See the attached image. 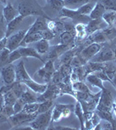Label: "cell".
<instances>
[{
	"label": "cell",
	"instance_id": "cell-1",
	"mask_svg": "<svg viewBox=\"0 0 116 130\" xmlns=\"http://www.w3.org/2000/svg\"><path fill=\"white\" fill-rule=\"evenodd\" d=\"M16 9L18 10L20 15L24 16L25 18L32 15H38L50 19L36 0H18Z\"/></svg>",
	"mask_w": 116,
	"mask_h": 130
},
{
	"label": "cell",
	"instance_id": "cell-2",
	"mask_svg": "<svg viewBox=\"0 0 116 130\" xmlns=\"http://www.w3.org/2000/svg\"><path fill=\"white\" fill-rule=\"evenodd\" d=\"M52 119V108L44 113L38 114L37 116L32 121L29 123L31 128L34 130H44L48 129L51 124Z\"/></svg>",
	"mask_w": 116,
	"mask_h": 130
},
{
	"label": "cell",
	"instance_id": "cell-3",
	"mask_svg": "<svg viewBox=\"0 0 116 130\" xmlns=\"http://www.w3.org/2000/svg\"><path fill=\"white\" fill-rule=\"evenodd\" d=\"M37 115H38L37 113H35V114H27V113L21 111V112L14 114L13 115L9 117L8 122L12 127H15L16 128H18L19 126L24 124V123H29L30 121H32L37 116Z\"/></svg>",
	"mask_w": 116,
	"mask_h": 130
},
{
	"label": "cell",
	"instance_id": "cell-4",
	"mask_svg": "<svg viewBox=\"0 0 116 130\" xmlns=\"http://www.w3.org/2000/svg\"><path fill=\"white\" fill-rule=\"evenodd\" d=\"M29 28L24 29V30H20L16 32H14L12 35L7 37V43H6V48L10 50V51L18 49L22 44V42L24 39L25 36L27 32L29 31Z\"/></svg>",
	"mask_w": 116,
	"mask_h": 130
},
{
	"label": "cell",
	"instance_id": "cell-5",
	"mask_svg": "<svg viewBox=\"0 0 116 130\" xmlns=\"http://www.w3.org/2000/svg\"><path fill=\"white\" fill-rule=\"evenodd\" d=\"M0 76L3 85H10L16 82V66L13 63H7L0 68Z\"/></svg>",
	"mask_w": 116,
	"mask_h": 130
},
{
	"label": "cell",
	"instance_id": "cell-6",
	"mask_svg": "<svg viewBox=\"0 0 116 130\" xmlns=\"http://www.w3.org/2000/svg\"><path fill=\"white\" fill-rule=\"evenodd\" d=\"M114 100L112 95V93L108 89H105L102 90L100 100H99L98 105L96 107V109L98 110H106V111H113V105Z\"/></svg>",
	"mask_w": 116,
	"mask_h": 130
},
{
	"label": "cell",
	"instance_id": "cell-7",
	"mask_svg": "<svg viewBox=\"0 0 116 130\" xmlns=\"http://www.w3.org/2000/svg\"><path fill=\"white\" fill-rule=\"evenodd\" d=\"M116 58V50L113 51L111 48L109 47H103L102 50L98 52L94 56L91 58V62H112L115 60Z\"/></svg>",
	"mask_w": 116,
	"mask_h": 130
},
{
	"label": "cell",
	"instance_id": "cell-8",
	"mask_svg": "<svg viewBox=\"0 0 116 130\" xmlns=\"http://www.w3.org/2000/svg\"><path fill=\"white\" fill-rule=\"evenodd\" d=\"M60 17L61 18H68V19H71L72 21H78V23H83V24H88L90 20L89 16H84L80 14L77 10H69L67 8H62L60 10Z\"/></svg>",
	"mask_w": 116,
	"mask_h": 130
},
{
	"label": "cell",
	"instance_id": "cell-9",
	"mask_svg": "<svg viewBox=\"0 0 116 130\" xmlns=\"http://www.w3.org/2000/svg\"><path fill=\"white\" fill-rule=\"evenodd\" d=\"M61 90L58 84L56 83H48V88L46 89L43 93L40 94V95L37 97V102H43L48 100H55L57 96L60 95Z\"/></svg>",
	"mask_w": 116,
	"mask_h": 130
},
{
	"label": "cell",
	"instance_id": "cell-10",
	"mask_svg": "<svg viewBox=\"0 0 116 130\" xmlns=\"http://www.w3.org/2000/svg\"><path fill=\"white\" fill-rule=\"evenodd\" d=\"M103 47V44L101 43H92L90 44L87 45L86 47H84L83 49H81L78 52L80 56L83 58L84 61L88 62V61L91 60V58L93 56H94L102 50V48Z\"/></svg>",
	"mask_w": 116,
	"mask_h": 130
},
{
	"label": "cell",
	"instance_id": "cell-11",
	"mask_svg": "<svg viewBox=\"0 0 116 130\" xmlns=\"http://www.w3.org/2000/svg\"><path fill=\"white\" fill-rule=\"evenodd\" d=\"M69 49H72L70 46L66 45V44H62V43H59V44L54 45L49 47V50L47 52V56H46V59L47 60H52L55 61L56 58H58L61 55H62L65 51H67Z\"/></svg>",
	"mask_w": 116,
	"mask_h": 130
},
{
	"label": "cell",
	"instance_id": "cell-12",
	"mask_svg": "<svg viewBox=\"0 0 116 130\" xmlns=\"http://www.w3.org/2000/svg\"><path fill=\"white\" fill-rule=\"evenodd\" d=\"M108 26L107 24L103 20V18H98V19H91L86 25V31L88 35L95 32L97 30H101L107 28Z\"/></svg>",
	"mask_w": 116,
	"mask_h": 130
},
{
	"label": "cell",
	"instance_id": "cell-13",
	"mask_svg": "<svg viewBox=\"0 0 116 130\" xmlns=\"http://www.w3.org/2000/svg\"><path fill=\"white\" fill-rule=\"evenodd\" d=\"M18 50H19L21 56L22 57H34L37 58L41 61L42 62H45L43 56H41L38 52L33 47H27V46H20V47L18 48Z\"/></svg>",
	"mask_w": 116,
	"mask_h": 130
},
{
	"label": "cell",
	"instance_id": "cell-14",
	"mask_svg": "<svg viewBox=\"0 0 116 130\" xmlns=\"http://www.w3.org/2000/svg\"><path fill=\"white\" fill-rule=\"evenodd\" d=\"M59 41L62 44H66L70 46L71 48H75V32L73 31H62L59 34Z\"/></svg>",
	"mask_w": 116,
	"mask_h": 130
},
{
	"label": "cell",
	"instance_id": "cell-15",
	"mask_svg": "<svg viewBox=\"0 0 116 130\" xmlns=\"http://www.w3.org/2000/svg\"><path fill=\"white\" fill-rule=\"evenodd\" d=\"M3 14L7 23L10 22L14 18H16L18 15H20L19 12H18V10L16 8H15L9 1L6 3L5 6H3Z\"/></svg>",
	"mask_w": 116,
	"mask_h": 130
},
{
	"label": "cell",
	"instance_id": "cell-16",
	"mask_svg": "<svg viewBox=\"0 0 116 130\" xmlns=\"http://www.w3.org/2000/svg\"><path fill=\"white\" fill-rule=\"evenodd\" d=\"M31 77L29 76L27 70H25L24 62L23 60H21L16 66V81L18 82H24L29 80Z\"/></svg>",
	"mask_w": 116,
	"mask_h": 130
},
{
	"label": "cell",
	"instance_id": "cell-17",
	"mask_svg": "<svg viewBox=\"0 0 116 130\" xmlns=\"http://www.w3.org/2000/svg\"><path fill=\"white\" fill-rule=\"evenodd\" d=\"M24 83L26 84V86L29 89L32 90L33 92H35L36 94L43 93L46 90V89L48 88V83H43V84H42V83H39L37 82H36L35 80H33L32 78L24 81Z\"/></svg>",
	"mask_w": 116,
	"mask_h": 130
},
{
	"label": "cell",
	"instance_id": "cell-18",
	"mask_svg": "<svg viewBox=\"0 0 116 130\" xmlns=\"http://www.w3.org/2000/svg\"><path fill=\"white\" fill-rule=\"evenodd\" d=\"M25 18L24 16L23 15H18L16 18H14L13 20H11L7 24V31H6V37H10V35H12L15 31L16 30V29L19 27L21 23L24 21Z\"/></svg>",
	"mask_w": 116,
	"mask_h": 130
},
{
	"label": "cell",
	"instance_id": "cell-19",
	"mask_svg": "<svg viewBox=\"0 0 116 130\" xmlns=\"http://www.w3.org/2000/svg\"><path fill=\"white\" fill-rule=\"evenodd\" d=\"M107 11L106 8L104 7V5L102 3H100L99 1H96L95 5L94 6V9L91 11V13L89 14L90 19H98V18H102L104 13Z\"/></svg>",
	"mask_w": 116,
	"mask_h": 130
},
{
	"label": "cell",
	"instance_id": "cell-20",
	"mask_svg": "<svg viewBox=\"0 0 116 130\" xmlns=\"http://www.w3.org/2000/svg\"><path fill=\"white\" fill-rule=\"evenodd\" d=\"M87 41L90 42L91 43H101V44H103V43L107 42L106 37H105V35L103 34V32H102V30H97L95 32L88 35L87 37Z\"/></svg>",
	"mask_w": 116,
	"mask_h": 130
},
{
	"label": "cell",
	"instance_id": "cell-21",
	"mask_svg": "<svg viewBox=\"0 0 116 130\" xmlns=\"http://www.w3.org/2000/svg\"><path fill=\"white\" fill-rule=\"evenodd\" d=\"M49 42L48 40H46V39H41L38 42H36L33 44V48L37 50V52L40 54L41 56L44 55L49 50Z\"/></svg>",
	"mask_w": 116,
	"mask_h": 130
},
{
	"label": "cell",
	"instance_id": "cell-22",
	"mask_svg": "<svg viewBox=\"0 0 116 130\" xmlns=\"http://www.w3.org/2000/svg\"><path fill=\"white\" fill-rule=\"evenodd\" d=\"M64 1V7L69 10H77L82 5H86L91 0H63Z\"/></svg>",
	"mask_w": 116,
	"mask_h": 130
},
{
	"label": "cell",
	"instance_id": "cell-23",
	"mask_svg": "<svg viewBox=\"0 0 116 130\" xmlns=\"http://www.w3.org/2000/svg\"><path fill=\"white\" fill-rule=\"evenodd\" d=\"M85 80L87 81L88 83H90L91 85L94 86V87L99 88L101 90H103V89H106L104 84H103V81L102 80V79L99 78L96 75H94V73H90V74H88L87 76H86Z\"/></svg>",
	"mask_w": 116,
	"mask_h": 130
},
{
	"label": "cell",
	"instance_id": "cell-24",
	"mask_svg": "<svg viewBox=\"0 0 116 130\" xmlns=\"http://www.w3.org/2000/svg\"><path fill=\"white\" fill-rule=\"evenodd\" d=\"M28 89V87L26 86V84L24 83V82H18L16 81L13 83V86H12V91L15 93V95H16V97L19 98L21 97V95L24 93L25 91Z\"/></svg>",
	"mask_w": 116,
	"mask_h": 130
},
{
	"label": "cell",
	"instance_id": "cell-25",
	"mask_svg": "<svg viewBox=\"0 0 116 130\" xmlns=\"http://www.w3.org/2000/svg\"><path fill=\"white\" fill-rule=\"evenodd\" d=\"M74 113L79 119L80 124H81V129H85L84 127V122H85V117H84V111L82 109V107L79 102H77L75 104V109H74Z\"/></svg>",
	"mask_w": 116,
	"mask_h": 130
},
{
	"label": "cell",
	"instance_id": "cell-26",
	"mask_svg": "<svg viewBox=\"0 0 116 130\" xmlns=\"http://www.w3.org/2000/svg\"><path fill=\"white\" fill-rule=\"evenodd\" d=\"M7 24L8 23L6 22L3 14V5L0 4V40H2V39L6 37Z\"/></svg>",
	"mask_w": 116,
	"mask_h": 130
},
{
	"label": "cell",
	"instance_id": "cell-27",
	"mask_svg": "<svg viewBox=\"0 0 116 130\" xmlns=\"http://www.w3.org/2000/svg\"><path fill=\"white\" fill-rule=\"evenodd\" d=\"M21 99L23 100V102H24L25 104L26 103H31V102H37V96L36 95L35 92H33L32 90H30L28 88L26 91L21 95Z\"/></svg>",
	"mask_w": 116,
	"mask_h": 130
},
{
	"label": "cell",
	"instance_id": "cell-28",
	"mask_svg": "<svg viewBox=\"0 0 116 130\" xmlns=\"http://www.w3.org/2000/svg\"><path fill=\"white\" fill-rule=\"evenodd\" d=\"M95 112L98 114L99 116L101 117L102 120H106L114 126V120L113 117V111H106V110H98L95 109ZM115 127V126H114Z\"/></svg>",
	"mask_w": 116,
	"mask_h": 130
},
{
	"label": "cell",
	"instance_id": "cell-29",
	"mask_svg": "<svg viewBox=\"0 0 116 130\" xmlns=\"http://www.w3.org/2000/svg\"><path fill=\"white\" fill-rule=\"evenodd\" d=\"M102 32L105 35V37H106L107 42L112 41L116 38V27L114 25L107 26V28L103 29Z\"/></svg>",
	"mask_w": 116,
	"mask_h": 130
},
{
	"label": "cell",
	"instance_id": "cell-30",
	"mask_svg": "<svg viewBox=\"0 0 116 130\" xmlns=\"http://www.w3.org/2000/svg\"><path fill=\"white\" fill-rule=\"evenodd\" d=\"M102 18L108 26H112V25L114 24V22L116 21V11H114V10H107L103 15Z\"/></svg>",
	"mask_w": 116,
	"mask_h": 130
},
{
	"label": "cell",
	"instance_id": "cell-31",
	"mask_svg": "<svg viewBox=\"0 0 116 130\" xmlns=\"http://www.w3.org/2000/svg\"><path fill=\"white\" fill-rule=\"evenodd\" d=\"M4 98H5V105H10V106H13L15 102H16V100L18 99L16 97V95H15L14 92L12 91V89L9 90L5 94H4Z\"/></svg>",
	"mask_w": 116,
	"mask_h": 130
},
{
	"label": "cell",
	"instance_id": "cell-32",
	"mask_svg": "<svg viewBox=\"0 0 116 130\" xmlns=\"http://www.w3.org/2000/svg\"><path fill=\"white\" fill-rule=\"evenodd\" d=\"M72 88L75 91L85 92V93H91V91L88 89V87L84 83L83 81H77L72 83Z\"/></svg>",
	"mask_w": 116,
	"mask_h": 130
},
{
	"label": "cell",
	"instance_id": "cell-33",
	"mask_svg": "<svg viewBox=\"0 0 116 130\" xmlns=\"http://www.w3.org/2000/svg\"><path fill=\"white\" fill-rule=\"evenodd\" d=\"M39 108V102H31V103H26L23 108V112L27 113V114H35L37 113Z\"/></svg>",
	"mask_w": 116,
	"mask_h": 130
},
{
	"label": "cell",
	"instance_id": "cell-34",
	"mask_svg": "<svg viewBox=\"0 0 116 130\" xmlns=\"http://www.w3.org/2000/svg\"><path fill=\"white\" fill-rule=\"evenodd\" d=\"M102 70L105 71V73L112 81V79L113 78V75L116 73V65L113 63H108V62H104V66H103Z\"/></svg>",
	"mask_w": 116,
	"mask_h": 130
},
{
	"label": "cell",
	"instance_id": "cell-35",
	"mask_svg": "<svg viewBox=\"0 0 116 130\" xmlns=\"http://www.w3.org/2000/svg\"><path fill=\"white\" fill-rule=\"evenodd\" d=\"M95 3L93 4L91 2H88V3H87L86 5H82L81 7H80L79 9L77 10V11L79 12L80 14H81V15L89 16V14L91 13V11L93 10V9H94V6L95 5Z\"/></svg>",
	"mask_w": 116,
	"mask_h": 130
},
{
	"label": "cell",
	"instance_id": "cell-36",
	"mask_svg": "<svg viewBox=\"0 0 116 130\" xmlns=\"http://www.w3.org/2000/svg\"><path fill=\"white\" fill-rule=\"evenodd\" d=\"M53 100H48L43 102H39V108L37 110V114H41V113H44L46 111L49 110L54 106Z\"/></svg>",
	"mask_w": 116,
	"mask_h": 130
},
{
	"label": "cell",
	"instance_id": "cell-37",
	"mask_svg": "<svg viewBox=\"0 0 116 130\" xmlns=\"http://www.w3.org/2000/svg\"><path fill=\"white\" fill-rule=\"evenodd\" d=\"M20 58H22V56H21L18 49H16V50H12V51H10V55L8 56L5 62L6 63H13L14 62H16V60L20 59Z\"/></svg>",
	"mask_w": 116,
	"mask_h": 130
},
{
	"label": "cell",
	"instance_id": "cell-38",
	"mask_svg": "<svg viewBox=\"0 0 116 130\" xmlns=\"http://www.w3.org/2000/svg\"><path fill=\"white\" fill-rule=\"evenodd\" d=\"M48 4L53 10L60 11L62 8H64V1L63 0H48Z\"/></svg>",
	"mask_w": 116,
	"mask_h": 130
},
{
	"label": "cell",
	"instance_id": "cell-39",
	"mask_svg": "<svg viewBox=\"0 0 116 130\" xmlns=\"http://www.w3.org/2000/svg\"><path fill=\"white\" fill-rule=\"evenodd\" d=\"M107 10H114L116 11V0H99Z\"/></svg>",
	"mask_w": 116,
	"mask_h": 130
},
{
	"label": "cell",
	"instance_id": "cell-40",
	"mask_svg": "<svg viewBox=\"0 0 116 130\" xmlns=\"http://www.w3.org/2000/svg\"><path fill=\"white\" fill-rule=\"evenodd\" d=\"M93 73H94V75H96L100 79H102L103 82L107 81V82H108V83H110L111 84H113V82H112L111 79L109 78L108 76H107V75L106 74V73H105V71L103 70H100L94 71V72H93Z\"/></svg>",
	"mask_w": 116,
	"mask_h": 130
},
{
	"label": "cell",
	"instance_id": "cell-41",
	"mask_svg": "<svg viewBox=\"0 0 116 130\" xmlns=\"http://www.w3.org/2000/svg\"><path fill=\"white\" fill-rule=\"evenodd\" d=\"M24 105H25V103L23 102V100L21 99V98H18V99L16 100V102H15L14 105H13V109H14L15 114L21 112V111L23 110V108H24Z\"/></svg>",
	"mask_w": 116,
	"mask_h": 130
},
{
	"label": "cell",
	"instance_id": "cell-42",
	"mask_svg": "<svg viewBox=\"0 0 116 130\" xmlns=\"http://www.w3.org/2000/svg\"><path fill=\"white\" fill-rule=\"evenodd\" d=\"M41 33H42V37H43V39H46V40H48V41L51 40V39H53L54 37L56 36L53 32V31L48 30V29H46V30L41 31Z\"/></svg>",
	"mask_w": 116,
	"mask_h": 130
},
{
	"label": "cell",
	"instance_id": "cell-43",
	"mask_svg": "<svg viewBox=\"0 0 116 130\" xmlns=\"http://www.w3.org/2000/svg\"><path fill=\"white\" fill-rule=\"evenodd\" d=\"M10 50L7 49V48H4V49L0 50V62H5L8 56L10 55Z\"/></svg>",
	"mask_w": 116,
	"mask_h": 130
},
{
	"label": "cell",
	"instance_id": "cell-44",
	"mask_svg": "<svg viewBox=\"0 0 116 130\" xmlns=\"http://www.w3.org/2000/svg\"><path fill=\"white\" fill-rule=\"evenodd\" d=\"M6 43H7V37H5L2 40H0V50L4 49V48H6Z\"/></svg>",
	"mask_w": 116,
	"mask_h": 130
},
{
	"label": "cell",
	"instance_id": "cell-45",
	"mask_svg": "<svg viewBox=\"0 0 116 130\" xmlns=\"http://www.w3.org/2000/svg\"><path fill=\"white\" fill-rule=\"evenodd\" d=\"M5 98H4V95H0V110L5 107Z\"/></svg>",
	"mask_w": 116,
	"mask_h": 130
},
{
	"label": "cell",
	"instance_id": "cell-46",
	"mask_svg": "<svg viewBox=\"0 0 116 130\" xmlns=\"http://www.w3.org/2000/svg\"><path fill=\"white\" fill-rule=\"evenodd\" d=\"M54 129H75L73 128V127H61V126H58V127H53Z\"/></svg>",
	"mask_w": 116,
	"mask_h": 130
},
{
	"label": "cell",
	"instance_id": "cell-47",
	"mask_svg": "<svg viewBox=\"0 0 116 130\" xmlns=\"http://www.w3.org/2000/svg\"><path fill=\"white\" fill-rule=\"evenodd\" d=\"M112 82H113V84H112V85H113V87L116 89V73L114 74V75H113V78L112 79Z\"/></svg>",
	"mask_w": 116,
	"mask_h": 130
},
{
	"label": "cell",
	"instance_id": "cell-48",
	"mask_svg": "<svg viewBox=\"0 0 116 130\" xmlns=\"http://www.w3.org/2000/svg\"><path fill=\"white\" fill-rule=\"evenodd\" d=\"M113 112H114V114L116 115V103H115V102H113Z\"/></svg>",
	"mask_w": 116,
	"mask_h": 130
},
{
	"label": "cell",
	"instance_id": "cell-49",
	"mask_svg": "<svg viewBox=\"0 0 116 130\" xmlns=\"http://www.w3.org/2000/svg\"><path fill=\"white\" fill-rule=\"evenodd\" d=\"M3 95V94L1 93V86H0V95Z\"/></svg>",
	"mask_w": 116,
	"mask_h": 130
},
{
	"label": "cell",
	"instance_id": "cell-50",
	"mask_svg": "<svg viewBox=\"0 0 116 130\" xmlns=\"http://www.w3.org/2000/svg\"><path fill=\"white\" fill-rule=\"evenodd\" d=\"M114 102H115V103H116V99H115V101H114Z\"/></svg>",
	"mask_w": 116,
	"mask_h": 130
},
{
	"label": "cell",
	"instance_id": "cell-51",
	"mask_svg": "<svg viewBox=\"0 0 116 130\" xmlns=\"http://www.w3.org/2000/svg\"><path fill=\"white\" fill-rule=\"evenodd\" d=\"M115 62H116V58H115Z\"/></svg>",
	"mask_w": 116,
	"mask_h": 130
},
{
	"label": "cell",
	"instance_id": "cell-52",
	"mask_svg": "<svg viewBox=\"0 0 116 130\" xmlns=\"http://www.w3.org/2000/svg\"><path fill=\"white\" fill-rule=\"evenodd\" d=\"M46 1H48V0H46Z\"/></svg>",
	"mask_w": 116,
	"mask_h": 130
},
{
	"label": "cell",
	"instance_id": "cell-53",
	"mask_svg": "<svg viewBox=\"0 0 116 130\" xmlns=\"http://www.w3.org/2000/svg\"><path fill=\"white\" fill-rule=\"evenodd\" d=\"M0 1H1V0H0Z\"/></svg>",
	"mask_w": 116,
	"mask_h": 130
}]
</instances>
